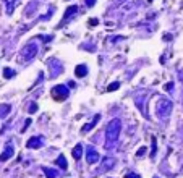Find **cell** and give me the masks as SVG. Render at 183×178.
<instances>
[{
  "mask_svg": "<svg viewBox=\"0 0 183 178\" xmlns=\"http://www.w3.org/2000/svg\"><path fill=\"white\" fill-rule=\"evenodd\" d=\"M10 110H12V107L8 105V104L0 105V117H7L8 114H10Z\"/></svg>",
  "mask_w": 183,
  "mask_h": 178,
  "instance_id": "obj_14",
  "label": "cell"
},
{
  "mask_svg": "<svg viewBox=\"0 0 183 178\" xmlns=\"http://www.w3.org/2000/svg\"><path fill=\"white\" fill-rule=\"evenodd\" d=\"M84 2H86V5H88V7H92V5L96 3V0H84Z\"/></svg>",
  "mask_w": 183,
  "mask_h": 178,
  "instance_id": "obj_24",
  "label": "cell"
},
{
  "mask_svg": "<svg viewBox=\"0 0 183 178\" xmlns=\"http://www.w3.org/2000/svg\"><path fill=\"white\" fill-rule=\"evenodd\" d=\"M31 125V120H26V123H25V128H23L21 131H26V128H28V126H29Z\"/></svg>",
  "mask_w": 183,
  "mask_h": 178,
  "instance_id": "obj_25",
  "label": "cell"
},
{
  "mask_svg": "<svg viewBox=\"0 0 183 178\" xmlns=\"http://www.w3.org/2000/svg\"><path fill=\"white\" fill-rule=\"evenodd\" d=\"M99 152L96 151L94 147H91L89 146L88 147V151H86V160H88V163H97L99 162Z\"/></svg>",
  "mask_w": 183,
  "mask_h": 178,
  "instance_id": "obj_5",
  "label": "cell"
},
{
  "mask_svg": "<svg viewBox=\"0 0 183 178\" xmlns=\"http://www.w3.org/2000/svg\"><path fill=\"white\" fill-rule=\"evenodd\" d=\"M36 54H37V47H36V45L31 42V44H28L26 47L21 50V58H23V60H26V62H28V60H31V58L34 57Z\"/></svg>",
  "mask_w": 183,
  "mask_h": 178,
  "instance_id": "obj_4",
  "label": "cell"
},
{
  "mask_svg": "<svg viewBox=\"0 0 183 178\" xmlns=\"http://www.w3.org/2000/svg\"><path fill=\"white\" fill-rule=\"evenodd\" d=\"M114 159H112V157H107V159H104V163H105V165H104V170H110V168L112 167H114Z\"/></svg>",
  "mask_w": 183,
  "mask_h": 178,
  "instance_id": "obj_16",
  "label": "cell"
},
{
  "mask_svg": "<svg viewBox=\"0 0 183 178\" xmlns=\"http://www.w3.org/2000/svg\"><path fill=\"white\" fill-rule=\"evenodd\" d=\"M42 146V139L41 138H37V136H32L28 139V143H26V147H29V149H39Z\"/></svg>",
  "mask_w": 183,
  "mask_h": 178,
  "instance_id": "obj_6",
  "label": "cell"
},
{
  "mask_svg": "<svg viewBox=\"0 0 183 178\" xmlns=\"http://www.w3.org/2000/svg\"><path fill=\"white\" fill-rule=\"evenodd\" d=\"M146 151H148V149L144 147V146H143V147H139V151L136 152V156H138V157H141V156H144V154H146Z\"/></svg>",
  "mask_w": 183,
  "mask_h": 178,
  "instance_id": "obj_20",
  "label": "cell"
},
{
  "mask_svg": "<svg viewBox=\"0 0 183 178\" xmlns=\"http://www.w3.org/2000/svg\"><path fill=\"white\" fill-rule=\"evenodd\" d=\"M12 156H13V149H12V146H8V147L5 149V152H3L2 156H0V160L5 162V160H8V159H10Z\"/></svg>",
  "mask_w": 183,
  "mask_h": 178,
  "instance_id": "obj_13",
  "label": "cell"
},
{
  "mask_svg": "<svg viewBox=\"0 0 183 178\" xmlns=\"http://www.w3.org/2000/svg\"><path fill=\"white\" fill-rule=\"evenodd\" d=\"M120 2H121V0H120Z\"/></svg>",
  "mask_w": 183,
  "mask_h": 178,
  "instance_id": "obj_28",
  "label": "cell"
},
{
  "mask_svg": "<svg viewBox=\"0 0 183 178\" xmlns=\"http://www.w3.org/2000/svg\"><path fill=\"white\" fill-rule=\"evenodd\" d=\"M36 110H37V104H31L29 105V114H36Z\"/></svg>",
  "mask_w": 183,
  "mask_h": 178,
  "instance_id": "obj_21",
  "label": "cell"
},
{
  "mask_svg": "<svg viewBox=\"0 0 183 178\" xmlns=\"http://www.w3.org/2000/svg\"><path fill=\"white\" fill-rule=\"evenodd\" d=\"M99 120H101V115H96V117H94V120H92L91 123H88L86 126H83V130H81V131H83V133H88L89 130H92V128H94V126H96V123H97Z\"/></svg>",
  "mask_w": 183,
  "mask_h": 178,
  "instance_id": "obj_10",
  "label": "cell"
},
{
  "mask_svg": "<svg viewBox=\"0 0 183 178\" xmlns=\"http://www.w3.org/2000/svg\"><path fill=\"white\" fill-rule=\"evenodd\" d=\"M156 149H157V146H156V138H152V151H151V157L152 159L156 157Z\"/></svg>",
  "mask_w": 183,
  "mask_h": 178,
  "instance_id": "obj_18",
  "label": "cell"
},
{
  "mask_svg": "<svg viewBox=\"0 0 183 178\" xmlns=\"http://www.w3.org/2000/svg\"><path fill=\"white\" fill-rule=\"evenodd\" d=\"M170 112H172V102L168 99H162V97H159V101L156 104V115L161 120H167L168 115H170Z\"/></svg>",
  "mask_w": 183,
  "mask_h": 178,
  "instance_id": "obj_2",
  "label": "cell"
},
{
  "mask_svg": "<svg viewBox=\"0 0 183 178\" xmlns=\"http://www.w3.org/2000/svg\"><path fill=\"white\" fill-rule=\"evenodd\" d=\"M126 178H141L138 175V173H128V175H126Z\"/></svg>",
  "mask_w": 183,
  "mask_h": 178,
  "instance_id": "obj_23",
  "label": "cell"
},
{
  "mask_svg": "<svg viewBox=\"0 0 183 178\" xmlns=\"http://www.w3.org/2000/svg\"><path fill=\"white\" fill-rule=\"evenodd\" d=\"M164 89H165V91H172V89H173V83H167L165 86H164Z\"/></svg>",
  "mask_w": 183,
  "mask_h": 178,
  "instance_id": "obj_22",
  "label": "cell"
},
{
  "mask_svg": "<svg viewBox=\"0 0 183 178\" xmlns=\"http://www.w3.org/2000/svg\"><path fill=\"white\" fill-rule=\"evenodd\" d=\"M55 163L60 167V168H63V170H67V167H68V163H67V159H65L63 154H60V156L57 157V160H55Z\"/></svg>",
  "mask_w": 183,
  "mask_h": 178,
  "instance_id": "obj_11",
  "label": "cell"
},
{
  "mask_svg": "<svg viewBox=\"0 0 183 178\" xmlns=\"http://www.w3.org/2000/svg\"><path fill=\"white\" fill-rule=\"evenodd\" d=\"M13 74H15V71H13L12 68H5V70H3V76H5L7 79H10V78H13Z\"/></svg>",
  "mask_w": 183,
  "mask_h": 178,
  "instance_id": "obj_17",
  "label": "cell"
},
{
  "mask_svg": "<svg viewBox=\"0 0 183 178\" xmlns=\"http://www.w3.org/2000/svg\"><path fill=\"white\" fill-rule=\"evenodd\" d=\"M50 96H52V99L55 101H65L68 97V89L63 86V84H58V86L52 87V91H50Z\"/></svg>",
  "mask_w": 183,
  "mask_h": 178,
  "instance_id": "obj_3",
  "label": "cell"
},
{
  "mask_svg": "<svg viewBox=\"0 0 183 178\" xmlns=\"http://www.w3.org/2000/svg\"><path fill=\"white\" fill-rule=\"evenodd\" d=\"M15 5H16V0H7V13H8V15H12V13H13Z\"/></svg>",
  "mask_w": 183,
  "mask_h": 178,
  "instance_id": "obj_15",
  "label": "cell"
},
{
  "mask_svg": "<svg viewBox=\"0 0 183 178\" xmlns=\"http://www.w3.org/2000/svg\"><path fill=\"white\" fill-rule=\"evenodd\" d=\"M149 2H152V0H149Z\"/></svg>",
  "mask_w": 183,
  "mask_h": 178,
  "instance_id": "obj_27",
  "label": "cell"
},
{
  "mask_svg": "<svg viewBox=\"0 0 183 178\" xmlns=\"http://www.w3.org/2000/svg\"><path fill=\"white\" fill-rule=\"evenodd\" d=\"M72 154H73V159H75V160H79L81 156H83V146H81V144H76V146L73 147Z\"/></svg>",
  "mask_w": 183,
  "mask_h": 178,
  "instance_id": "obj_9",
  "label": "cell"
},
{
  "mask_svg": "<svg viewBox=\"0 0 183 178\" xmlns=\"http://www.w3.org/2000/svg\"><path fill=\"white\" fill-rule=\"evenodd\" d=\"M88 73V67L86 65H78L76 68H75V74H76L78 78H84Z\"/></svg>",
  "mask_w": 183,
  "mask_h": 178,
  "instance_id": "obj_8",
  "label": "cell"
},
{
  "mask_svg": "<svg viewBox=\"0 0 183 178\" xmlns=\"http://www.w3.org/2000/svg\"><path fill=\"white\" fill-rule=\"evenodd\" d=\"M89 23H91L92 26H96L97 25V20H96V18H92V20H89Z\"/></svg>",
  "mask_w": 183,
  "mask_h": 178,
  "instance_id": "obj_26",
  "label": "cell"
},
{
  "mask_svg": "<svg viewBox=\"0 0 183 178\" xmlns=\"http://www.w3.org/2000/svg\"><path fill=\"white\" fill-rule=\"evenodd\" d=\"M42 172L47 175V178H57V176H58L57 170H54V168H49V167H42Z\"/></svg>",
  "mask_w": 183,
  "mask_h": 178,
  "instance_id": "obj_12",
  "label": "cell"
},
{
  "mask_svg": "<svg viewBox=\"0 0 183 178\" xmlns=\"http://www.w3.org/2000/svg\"><path fill=\"white\" fill-rule=\"evenodd\" d=\"M120 130H121V121L118 118H112L105 128V146L107 147H112L118 141Z\"/></svg>",
  "mask_w": 183,
  "mask_h": 178,
  "instance_id": "obj_1",
  "label": "cell"
},
{
  "mask_svg": "<svg viewBox=\"0 0 183 178\" xmlns=\"http://www.w3.org/2000/svg\"><path fill=\"white\" fill-rule=\"evenodd\" d=\"M76 13H78V7H76V5L68 7V8H67V12H65V15H63V21L67 23V21L70 20V18H72L73 15H76Z\"/></svg>",
  "mask_w": 183,
  "mask_h": 178,
  "instance_id": "obj_7",
  "label": "cell"
},
{
  "mask_svg": "<svg viewBox=\"0 0 183 178\" xmlns=\"http://www.w3.org/2000/svg\"><path fill=\"white\" fill-rule=\"evenodd\" d=\"M120 87V83H112L109 87H107V91H115V89Z\"/></svg>",
  "mask_w": 183,
  "mask_h": 178,
  "instance_id": "obj_19",
  "label": "cell"
}]
</instances>
